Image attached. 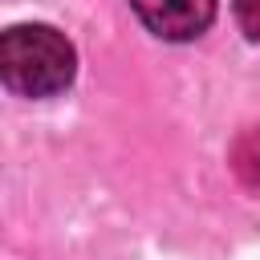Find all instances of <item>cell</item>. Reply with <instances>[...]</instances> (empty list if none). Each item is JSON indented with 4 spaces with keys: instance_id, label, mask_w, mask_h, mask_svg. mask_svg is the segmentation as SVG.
<instances>
[{
    "instance_id": "obj_3",
    "label": "cell",
    "mask_w": 260,
    "mask_h": 260,
    "mask_svg": "<svg viewBox=\"0 0 260 260\" xmlns=\"http://www.w3.org/2000/svg\"><path fill=\"white\" fill-rule=\"evenodd\" d=\"M232 171L252 195H260V126H248L232 142Z\"/></svg>"
},
{
    "instance_id": "obj_4",
    "label": "cell",
    "mask_w": 260,
    "mask_h": 260,
    "mask_svg": "<svg viewBox=\"0 0 260 260\" xmlns=\"http://www.w3.org/2000/svg\"><path fill=\"white\" fill-rule=\"evenodd\" d=\"M232 8H236V20H240L244 37L260 45V0H232Z\"/></svg>"
},
{
    "instance_id": "obj_1",
    "label": "cell",
    "mask_w": 260,
    "mask_h": 260,
    "mask_svg": "<svg viewBox=\"0 0 260 260\" xmlns=\"http://www.w3.org/2000/svg\"><path fill=\"white\" fill-rule=\"evenodd\" d=\"M73 45L49 24H12L0 37V77L20 98H53L73 81Z\"/></svg>"
},
{
    "instance_id": "obj_2",
    "label": "cell",
    "mask_w": 260,
    "mask_h": 260,
    "mask_svg": "<svg viewBox=\"0 0 260 260\" xmlns=\"http://www.w3.org/2000/svg\"><path fill=\"white\" fill-rule=\"evenodd\" d=\"M130 8L162 41H195L215 20V0H130Z\"/></svg>"
}]
</instances>
